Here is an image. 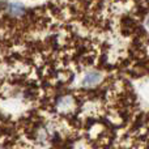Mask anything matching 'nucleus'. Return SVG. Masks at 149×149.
<instances>
[{"label": "nucleus", "mask_w": 149, "mask_h": 149, "mask_svg": "<svg viewBox=\"0 0 149 149\" xmlns=\"http://www.w3.org/2000/svg\"><path fill=\"white\" fill-rule=\"evenodd\" d=\"M100 81H101V73L93 71V72H89L84 77L82 85H84L85 88H92V86H95Z\"/></svg>", "instance_id": "obj_1"}, {"label": "nucleus", "mask_w": 149, "mask_h": 149, "mask_svg": "<svg viewBox=\"0 0 149 149\" xmlns=\"http://www.w3.org/2000/svg\"><path fill=\"white\" fill-rule=\"evenodd\" d=\"M25 7H24L22 4H20V3H12V4L8 5V13H9L10 16H13V17H20V16H22L24 13H25Z\"/></svg>", "instance_id": "obj_2"}]
</instances>
